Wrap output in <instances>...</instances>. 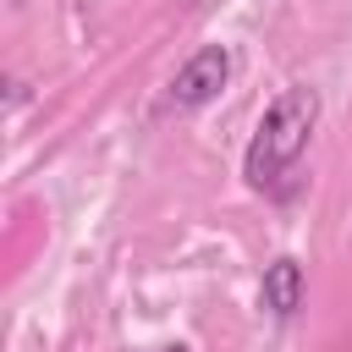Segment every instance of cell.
Returning a JSON list of instances; mask_svg holds the SVG:
<instances>
[{
    "mask_svg": "<svg viewBox=\"0 0 352 352\" xmlns=\"http://www.w3.org/2000/svg\"><path fill=\"white\" fill-rule=\"evenodd\" d=\"M314 126H319V94L302 88V82L280 88V94L264 104V116H258V126H253V138H248V154H242L248 187H258V192H286V176H292V165L302 160Z\"/></svg>",
    "mask_w": 352,
    "mask_h": 352,
    "instance_id": "1",
    "label": "cell"
},
{
    "mask_svg": "<svg viewBox=\"0 0 352 352\" xmlns=\"http://www.w3.org/2000/svg\"><path fill=\"white\" fill-rule=\"evenodd\" d=\"M231 82V50L226 44H204L198 55L182 60V72L165 88V110H204L209 99H220Z\"/></svg>",
    "mask_w": 352,
    "mask_h": 352,
    "instance_id": "2",
    "label": "cell"
},
{
    "mask_svg": "<svg viewBox=\"0 0 352 352\" xmlns=\"http://www.w3.org/2000/svg\"><path fill=\"white\" fill-rule=\"evenodd\" d=\"M302 286H308V280H302V264L280 253V258H270V264H264L258 302L270 308V319H292V314L302 308Z\"/></svg>",
    "mask_w": 352,
    "mask_h": 352,
    "instance_id": "3",
    "label": "cell"
},
{
    "mask_svg": "<svg viewBox=\"0 0 352 352\" xmlns=\"http://www.w3.org/2000/svg\"><path fill=\"white\" fill-rule=\"evenodd\" d=\"M165 352H187V346H165Z\"/></svg>",
    "mask_w": 352,
    "mask_h": 352,
    "instance_id": "4",
    "label": "cell"
}]
</instances>
